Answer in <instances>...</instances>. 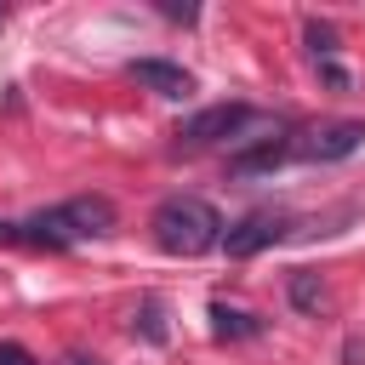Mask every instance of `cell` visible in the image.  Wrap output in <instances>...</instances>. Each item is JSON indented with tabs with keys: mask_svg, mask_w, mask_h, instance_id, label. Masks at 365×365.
Wrapping results in <instances>:
<instances>
[{
	"mask_svg": "<svg viewBox=\"0 0 365 365\" xmlns=\"http://www.w3.org/2000/svg\"><path fill=\"white\" fill-rule=\"evenodd\" d=\"M245 125H251V108H245V103H211V108L188 114V120L177 125V137H182V143H228V137H240Z\"/></svg>",
	"mask_w": 365,
	"mask_h": 365,
	"instance_id": "277c9868",
	"label": "cell"
},
{
	"mask_svg": "<svg viewBox=\"0 0 365 365\" xmlns=\"http://www.w3.org/2000/svg\"><path fill=\"white\" fill-rule=\"evenodd\" d=\"M359 137H365V120H342V125H325V131H314L297 154H308V160H348L354 148H359Z\"/></svg>",
	"mask_w": 365,
	"mask_h": 365,
	"instance_id": "8992f818",
	"label": "cell"
},
{
	"mask_svg": "<svg viewBox=\"0 0 365 365\" xmlns=\"http://www.w3.org/2000/svg\"><path fill=\"white\" fill-rule=\"evenodd\" d=\"M160 11H165L171 23H194V17H200V6H182V0H160Z\"/></svg>",
	"mask_w": 365,
	"mask_h": 365,
	"instance_id": "4fadbf2b",
	"label": "cell"
},
{
	"mask_svg": "<svg viewBox=\"0 0 365 365\" xmlns=\"http://www.w3.org/2000/svg\"><path fill=\"white\" fill-rule=\"evenodd\" d=\"M285 217H274V211H251V217H240L234 228H222V251L234 257V262H245V257H257V251H268V245H279L285 240Z\"/></svg>",
	"mask_w": 365,
	"mask_h": 365,
	"instance_id": "3957f363",
	"label": "cell"
},
{
	"mask_svg": "<svg viewBox=\"0 0 365 365\" xmlns=\"http://www.w3.org/2000/svg\"><path fill=\"white\" fill-rule=\"evenodd\" d=\"M148 228H154V245L171 251V257H205V251L222 240V217H217V205L200 200V194H171V200H160Z\"/></svg>",
	"mask_w": 365,
	"mask_h": 365,
	"instance_id": "7a4b0ae2",
	"label": "cell"
},
{
	"mask_svg": "<svg viewBox=\"0 0 365 365\" xmlns=\"http://www.w3.org/2000/svg\"><path fill=\"white\" fill-rule=\"evenodd\" d=\"M131 331H137L143 342H165V336H171V331H165V302H160V297H143V302H137Z\"/></svg>",
	"mask_w": 365,
	"mask_h": 365,
	"instance_id": "30bf717a",
	"label": "cell"
},
{
	"mask_svg": "<svg viewBox=\"0 0 365 365\" xmlns=\"http://www.w3.org/2000/svg\"><path fill=\"white\" fill-rule=\"evenodd\" d=\"M125 74H131L137 86H148L154 97H188V91H194V74H188L182 63H165V57H137Z\"/></svg>",
	"mask_w": 365,
	"mask_h": 365,
	"instance_id": "5b68a950",
	"label": "cell"
},
{
	"mask_svg": "<svg viewBox=\"0 0 365 365\" xmlns=\"http://www.w3.org/2000/svg\"><path fill=\"white\" fill-rule=\"evenodd\" d=\"M319 74H325V80H331V86H336V91H342V86H348V68H342V63H336V57H331V63H319Z\"/></svg>",
	"mask_w": 365,
	"mask_h": 365,
	"instance_id": "5bb4252c",
	"label": "cell"
},
{
	"mask_svg": "<svg viewBox=\"0 0 365 365\" xmlns=\"http://www.w3.org/2000/svg\"><path fill=\"white\" fill-rule=\"evenodd\" d=\"M302 40H308L314 63H331V57H336V23H319V17H308V23H302Z\"/></svg>",
	"mask_w": 365,
	"mask_h": 365,
	"instance_id": "8fae6325",
	"label": "cell"
},
{
	"mask_svg": "<svg viewBox=\"0 0 365 365\" xmlns=\"http://www.w3.org/2000/svg\"><path fill=\"white\" fill-rule=\"evenodd\" d=\"M285 291H291V308H302V314H319V308H325V285H319V274H308V268H297Z\"/></svg>",
	"mask_w": 365,
	"mask_h": 365,
	"instance_id": "9c48e42d",
	"label": "cell"
},
{
	"mask_svg": "<svg viewBox=\"0 0 365 365\" xmlns=\"http://www.w3.org/2000/svg\"><path fill=\"white\" fill-rule=\"evenodd\" d=\"M285 154H291V143H285V137H268V143H257V148L228 154V171H234V177H257V171H274Z\"/></svg>",
	"mask_w": 365,
	"mask_h": 365,
	"instance_id": "52a82bcc",
	"label": "cell"
},
{
	"mask_svg": "<svg viewBox=\"0 0 365 365\" xmlns=\"http://www.w3.org/2000/svg\"><path fill=\"white\" fill-rule=\"evenodd\" d=\"M68 365H97V359H86V354H74V359H68Z\"/></svg>",
	"mask_w": 365,
	"mask_h": 365,
	"instance_id": "9a60e30c",
	"label": "cell"
},
{
	"mask_svg": "<svg viewBox=\"0 0 365 365\" xmlns=\"http://www.w3.org/2000/svg\"><path fill=\"white\" fill-rule=\"evenodd\" d=\"M114 200L108 194H80V200H63L40 217H23V222H0V240L6 245H46V251H68L74 240H97V234H114Z\"/></svg>",
	"mask_w": 365,
	"mask_h": 365,
	"instance_id": "6da1fadb",
	"label": "cell"
},
{
	"mask_svg": "<svg viewBox=\"0 0 365 365\" xmlns=\"http://www.w3.org/2000/svg\"><path fill=\"white\" fill-rule=\"evenodd\" d=\"M211 331L228 336V342H240V336H257L262 319H257V314H240V308H228V302H211Z\"/></svg>",
	"mask_w": 365,
	"mask_h": 365,
	"instance_id": "ba28073f",
	"label": "cell"
},
{
	"mask_svg": "<svg viewBox=\"0 0 365 365\" xmlns=\"http://www.w3.org/2000/svg\"><path fill=\"white\" fill-rule=\"evenodd\" d=\"M0 365H40V359H34L23 342H0Z\"/></svg>",
	"mask_w": 365,
	"mask_h": 365,
	"instance_id": "7c38bea8",
	"label": "cell"
}]
</instances>
